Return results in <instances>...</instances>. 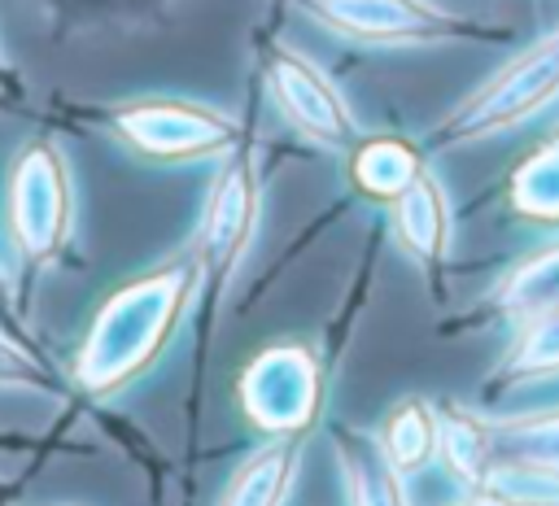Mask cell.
Masks as SVG:
<instances>
[{
  "label": "cell",
  "instance_id": "1",
  "mask_svg": "<svg viewBox=\"0 0 559 506\" xmlns=\"http://www.w3.org/2000/svg\"><path fill=\"white\" fill-rule=\"evenodd\" d=\"M201 297L197 253L166 257L162 266L118 284L92 314L66 375L83 406H109L135 388L175 345L192 301Z\"/></svg>",
  "mask_w": 559,
  "mask_h": 506
},
{
  "label": "cell",
  "instance_id": "2",
  "mask_svg": "<svg viewBox=\"0 0 559 506\" xmlns=\"http://www.w3.org/2000/svg\"><path fill=\"white\" fill-rule=\"evenodd\" d=\"M9 236L26 279L52 270L74 240V174L66 153L35 135L17 148L9 170Z\"/></svg>",
  "mask_w": 559,
  "mask_h": 506
},
{
  "label": "cell",
  "instance_id": "3",
  "mask_svg": "<svg viewBox=\"0 0 559 506\" xmlns=\"http://www.w3.org/2000/svg\"><path fill=\"white\" fill-rule=\"evenodd\" d=\"M100 126L148 161H205L227 157L240 144V122L214 105L179 100V96H140L122 105H105Z\"/></svg>",
  "mask_w": 559,
  "mask_h": 506
},
{
  "label": "cell",
  "instance_id": "4",
  "mask_svg": "<svg viewBox=\"0 0 559 506\" xmlns=\"http://www.w3.org/2000/svg\"><path fill=\"white\" fill-rule=\"evenodd\" d=\"M236 397L262 436H310L328 406V371L306 340H275L249 358Z\"/></svg>",
  "mask_w": 559,
  "mask_h": 506
},
{
  "label": "cell",
  "instance_id": "5",
  "mask_svg": "<svg viewBox=\"0 0 559 506\" xmlns=\"http://www.w3.org/2000/svg\"><path fill=\"white\" fill-rule=\"evenodd\" d=\"M559 96V31L542 35L515 52L489 83H480L445 122H437L432 144H472L498 131H511L542 113Z\"/></svg>",
  "mask_w": 559,
  "mask_h": 506
},
{
  "label": "cell",
  "instance_id": "6",
  "mask_svg": "<svg viewBox=\"0 0 559 506\" xmlns=\"http://www.w3.org/2000/svg\"><path fill=\"white\" fill-rule=\"evenodd\" d=\"M258 209H262V179H258V157L253 148L236 144L214 183H210V196H205V209H201V227H197V240H192V253L201 262V288L210 292H223L231 270L240 266L249 240H253V227H258Z\"/></svg>",
  "mask_w": 559,
  "mask_h": 506
},
{
  "label": "cell",
  "instance_id": "7",
  "mask_svg": "<svg viewBox=\"0 0 559 506\" xmlns=\"http://www.w3.org/2000/svg\"><path fill=\"white\" fill-rule=\"evenodd\" d=\"M301 4L306 13H314V22L358 44H454V39L498 35L432 0H301Z\"/></svg>",
  "mask_w": 559,
  "mask_h": 506
},
{
  "label": "cell",
  "instance_id": "8",
  "mask_svg": "<svg viewBox=\"0 0 559 506\" xmlns=\"http://www.w3.org/2000/svg\"><path fill=\"white\" fill-rule=\"evenodd\" d=\"M262 74H266V92H271L275 109L288 118V126L297 135H306L319 148H354L358 144V122H354L349 100L306 52L275 44V48H266Z\"/></svg>",
  "mask_w": 559,
  "mask_h": 506
},
{
  "label": "cell",
  "instance_id": "9",
  "mask_svg": "<svg viewBox=\"0 0 559 506\" xmlns=\"http://www.w3.org/2000/svg\"><path fill=\"white\" fill-rule=\"evenodd\" d=\"M550 380H559V301L515 323V336L507 340L502 358L480 384V401L489 406L498 397H511L520 388L550 384Z\"/></svg>",
  "mask_w": 559,
  "mask_h": 506
},
{
  "label": "cell",
  "instance_id": "10",
  "mask_svg": "<svg viewBox=\"0 0 559 506\" xmlns=\"http://www.w3.org/2000/svg\"><path fill=\"white\" fill-rule=\"evenodd\" d=\"M332 462L341 475L345 506H411L406 475L367 427H332Z\"/></svg>",
  "mask_w": 559,
  "mask_h": 506
},
{
  "label": "cell",
  "instance_id": "11",
  "mask_svg": "<svg viewBox=\"0 0 559 506\" xmlns=\"http://www.w3.org/2000/svg\"><path fill=\"white\" fill-rule=\"evenodd\" d=\"M393 209V236L397 244L419 262V266H441L450 257V244H454V209H450V196L441 188V179L424 166L415 174V183L406 192H397L389 201Z\"/></svg>",
  "mask_w": 559,
  "mask_h": 506
},
{
  "label": "cell",
  "instance_id": "12",
  "mask_svg": "<svg viewBox=\"0 0 559 506\" xmlns=\"http://www.w3.org/2000/svg\"><path fill=\"white\" fill-rule=\"evenodd\" d=\"M437 423H441V449L437 458L450 467V475L463 484V493L485 489L493 462H498V432L493 419H485L480 406L437 397Z\"/></svg>",
  "mask_w": 559,
  "mask_h": 506
},
{
  "label": "cell",
  "instance_id": "13",
  "mask_svg": "<svg viewBox=\"0 0 559 506\" xmlns=\"http://www.w3.org/2000/svg\"><path fill=\"white\" fill-rule=\"evenodd\" d=\"M306 436H266L223 484L218 506H288Z\"/></svg>",
  "mask_w": 559,
  "mask_h": 506
},
{
  "label": "cell",
  "instance_id": "14",
  "mask_svg": "<svg viewBox=\"0 0 559 506\" xmlns=\"http://www.w3.org/2000/svg\"><path fill=\"white\" fill-rule=\"evenodd\" d=\"M555 301H559V240L524 253L485 292V310L493 318H511V323H520V318H528V314H537V310H546Z\"/></svg>",
  "mask_w": 559,
  "mask_h": 506
},
{
  "label": "cell",
  "instance_id": "15",
  "mask_svg": "<svg viewBox=\"0 0 559 506\" xmlns=\"http://www.w3.org/2000/svg\"><path fill=\"white\" fill-rule=\"evenodd\" d=\"M380 445L384 454L393 458V467L402 475H415L424 467L437 462V449H441V423H437V397H419V393H406L389 406L384 423H380Z\"/></svg>",
  "mask_w": 559,
  "mask_h": 506
},
{
  "label": "cell",
  "instance_id": "16",
  "mask_svg": "<svg viewBox=\"0 0 559 506\" xmlns=\"http://www.w3.org/2000/svg\"><path fill=\"white\" fill-rule=\"evenodd\" d=\"M424 153L402 140V135H371V140H358L349 148V179L362 196L371 201H393L397 192H406L415 183V174L424 170Z\"/></svg>",
  "mask_w": 559,
  "mask_h": 506
},
{
  "label": "cell",
  "instance_id": "17",
  "mask_svg": "<svg viewBox=\"0 0 559 506\" xmlns=\"http://www.w3.org/2000/svg\"><path fill=\"white\" fill-rule=\"evenodd\" d=\"M507 201L520 218L537 227H559V135L524 153V161L507 174Z\"/></svg>",
  "mask_w": 559,
  "mask_h": 506
},
{
  "label": "cell",
  "instance_id": "18",
  "mask_svg": "<svg viewBox=\"0 0 559 506\" xmlns=\"http://www.w3.org/2000/svg\"><path fill=\"white\" fill-rule=\"evenodd\" d=\"M493 432H498V458H520L559 471V406L515 419H493Z\"/></svg>",
  "mask_w": 559,
  "mask_h": 506
},
{
  "label": "cell",
  "instance_id": "19",
  "mask_svg": "<svg viewBox=\"0 0 559 506\" xmlns=\"http://www.w3.org/2000/svg\"><path fill=\"white\" fill-rule=\"evenodd\" d=\"M0 327H4L13 340L31 345V349H48V345L31 332L26 310H22V301H17V288H13V279H9V270H4V262H0Z\"/></svg>",
  "mask_w": 559,
  "mask_h": 506
},
{
  "label": "cell",
  "instance_id": "20",
  "mask_svg": "<svg viewBox=\"0 0 559 506\" xmlns=\"http://www.w3.org/2000/svg\"><path fill=\"white\" fill-rule=\"evenodd\" d=\"M61 445L66 441H57V436H31L22 427H0V454H52Z\"/></svg>",
  "mask_w": 559,
  "mask_h": 506
},
{
  "label": "cell",
  "instance_id": "21",
  "mask_svg": "<svg viewBox=\"0 0 559 506\" xmlns=\"http://www.w3.org/2000/svg\"><path fill=\"white\" fill-rule=\"evenodd\" d=\"M450 506H528V502H515V497L493 493V489H476V493H463V497L450 502Z\"/></svg>",
  "mask_w": 559,
  "mask_h": 506
},
{
  "label": "cell",
  "instance_id": "22",
  "mask_svg": "<svg viewBox=\"0 0 559 506\" xmlns=\"http://www.w3.org/2000/svg\"><path fill=\"white\" fill-rule=\"evenodd\" d=\"M26 480H31V471H26V475H0V506H17Z\"/></svg>",
  "mask_w": 559,
  "mask_h": 506
},
{
  "label": "cell",
  "instance_id": "23",
  "mask_svg": "<svg viewBox=\"0 0 559 506\" xmlns=\"http://www.w3.org/2000/svg\"><path fill=\"white\" fill-rule=\"evenodd\" d=\"M9 83H13V79H9V65H4V52H0V96L9 92Z\"/></svg>",
  "mask_w": 559,
  "mask_h": 506
}]
</instances>
